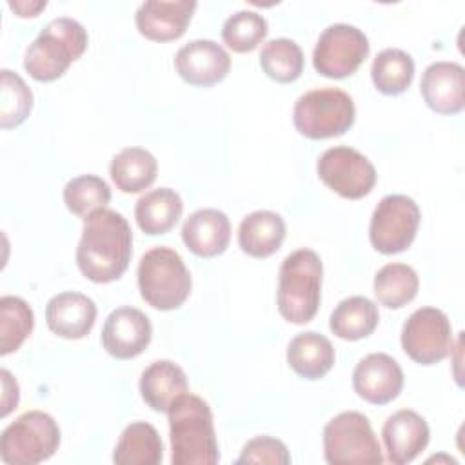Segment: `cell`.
<instances>
[{"label":"cell","mask_w":465,"mask_h":465,"mask_svg":"<svg viewBox=\"0 0 465 465\" xmlns=\"http://www.w3.org/2000/svg\"><path fill=\"white\" fill-rule=\"evenodd\" d=\"M133 254V231L122 213L100 209L84 220L76 247L80 272L94 283L118 280L129 267Z\"/></svg>","instance_id":"obj_1"},{"label":"cell","mask_w":465,"mask_h":465,"mask_svg":"<svg viewBox=\"0 0 465 465\" xmlns=\"http://www.w3.org/2000/svg\"><path fill=\"white\" fill-rule=\"evenodd\" d=\"M171 463L214 465L220 460L209 403L191 392L182 394L167 411Z\"/></svg>","instance_id":"obj_2"},{"label":"cell","mask_w":465,"mask_h":465,"mask_svg":"<svg viewBox=\"0 0 465 465\" xmlns=\"http://www.w3.org/2000/svg\"><path fill=\"white\" fill-rule=\"evenodd\" d=\"M323 265L312 249H296L285 256L278 272L276 303L280 314L296 325L309 323L322 302Z\"/></svg>","instance_id":"obj_3"},{"label":"cell","mask_w":465,"mask_h":465,"mask_svg":"<svg viewBox=\"0 0 465 465\" xmlns=\"http://www.w3.org/2000/svg\"><path fill=\"white\" fill-rule=\"evenodd\" d=\"M89 44L85 27L69 16L53 18L27 45L24 69L38 82L58 80Z\"/></svg>","instance_id":"obj_4"},{"label":"cell","mask_w":465,"mask_h":465,"mask_svg":"<svg viewBox=\"0 0 465 465\" xmlns=\"http://www.w3.org/2000/svg\"><path fill=\"white\" fill-rule=\"evenodd\" d=\"M142 300L158 311H174L191 294L193 278L182 256L165 245L149 249L138 263Z\"/></svg>","instance_id":"obj_5"},{"label":"cell","mask_w":465,"mask_h":465,"mask_svg":"<svg viewBox=\"0 0 465 465\" xmlns=\"http://www.w3.org/2000/svg\"><path fill=\"white\" fill-rule=\"evenodd\" d=\"M356 118L352 98L338 87H322L303 93L292 109L296 131L311 140L345 134Z\"/></svg>","instance_id":"obj_6"},{"label":"cell","mask_w":465,"mask_h":465,"mask_svg":"<svg viewBox=\"0 0 465 465\" xmlns=\"http://www.w3.org/2000/svg\"><path fill=\"white\" fill-rule=\"evenodd\" d=\"M60 427L44 411H27L9 423L0 436V458L7 465H36L60 447Z\"/></svg>","instance_id":"obj_7"},{"label":"cell","mask_w":465,"mask_h":465,"mask_svg":"<svg viewBox=\"0 0 465 465\" xmlns=\"http://www.w3.org/2000/svg\"><path fill=\"white\" fill-rule=\"evenodd\" d=\"M323 454L331 465H380V441L365 414L343 411L323 427Z\"/></svg>","instance_id":"obj_8"},{"label":"cell","mask_w":465,"mask_h":465,"mask_svg":"<svg viewBox=\"0 0 465 465\" xmlns=\"http://www.w3.org/2000/svg\"><path fill=\"white\" fill-rule=\"evenodd\" d=\"M421 213L407 194H387L374 207L369 240L381 254H396L411 247L420 227Z\"/></svg>","instance_id":"obj_9"},{"label":"cell","mask_w":465,"mask_h":465,"mask_svg":"<svg viewBox=\"0 0 465 465\" xmlns=\"http://www.w3.org/2000/svg\"><path fill=\"white\" fill-rule=\"evenodd\" d=\"M401 349L420 365H434L454 349L449 316L436 307L416 309L401 327Z\"/></svg>","instance_id":"obj_10"},{"label":"cell","mask_w":465,"mask_h":465,"mask_svg":"<svg viewBox=\"0 0 465 465\" xmlns=\"http://www.w3.org/2000/svg\"><path fill=\"white\" fill-rule=\"evenodd\" d=\"M369 54V40L351 24L325 27L312 51L314 69L327 78H345L358 71Z\"/></svg>","instance_id":"obj_11"},{"label":"cell","mask_w":465,"mask_h":465,"mask_svg":"<svg viewBox=\"0 0 465 465\" xmlns=\"http://www.w3.org/2000/svg\"><path fill=\"white\" fill-rule=\"evenodd\" d=\"M316 171L320 180L331 191L349 200L367 196L378 180L372 162L360 151L347 145L325 149L316 162Z\"/></svg>","instance_id":"obj_12"},{"label":"cell","mask_w":465,"mask_h":465,"mask_svg":"<svg viewBox=\"0 0 465 465\" xmlns=\"http://www.w3.org/2000/svg\"><path fill=\"white\" fill-rule=\"evenodd\" d=\"M151 320L145 312L129 305L111 311L102 329V345L116 360L140 356L151 343Z\"/></svg>","instance_id":"obj_13"},{"label":"cell","mask_w":465,"mask_h":465,"mask_svg":"<svg viewBox=\"0 0 465 465\" xmlns=\"http://www.w3.org/2000/svg\"><path fill=\"white\" fill-rule=\"evenodd\" d=\"M352 387L361 400L372 405H385L400 396L403 389V371L392 356L371 352L356 363Z\"/></svg>","instance_id":"obj_14"},{"label":"cell","mask_w":465,"mask_h":465,"mask_svg":"<svg viewBox=\"0 0 465 465\" xmlns=\"http://www.w3.org/2000/svg\"><path fill=\"white\" fill-rule=\"evenodd\" d=\"M176 73L196 87H211L222 82L231 69L229 53L214 40H191L174 54Z\"/></svg>","instance_id":"obj_15"},{"label":"cell","mask_w":465,"mask_h":465,"mask_svg":"<svg viewBox=\"0 0 465 465\" xmlns=\"http://www.w3.org/2000/svg\"><path fill=\"white\" fill-rule=\"evenodd\" d=\"M387 460L394 465H405L416 460L430 440L429 423L412 409H400L391 414L381 429Z\"/></svg>","instance_id":"obj_16"},{"label":"cell","mask_w":465,"mask_h":465,"mask_svg":"<svg viewBox=\"0 0 465 465\" xmlns=\"http://www.w3.org/2000/svg\"><path fill=\"white\" fill-rule=\"evenodd\" d=\"M427 107L438 114H458L465 105V69L458 62H434L427 65L420 82Z\"/></svg>","instance_id":"obj_17"},{"label":"cell","mask_w":465,"mask_h":465,"mask_svg":"<svg viewBox=\"0 0 465 465\" xmlns=\"http://www.w3.org/2000/svg\"><path fill=\"white\" fill-rule=\"evenodd\" d=\"M194 9V0H147L136 9V29L153 42L176 40L191 24Z\"/></svg>","instance_id":"obj_18"},{"label":"cell","mask_w":465,"mask_h":465,"mask_svg":"<svg viewBox=\"0 0 465 465\" xmlns=\"http://www.w3.org/2000/svg\"><path fill=\"white\" fill-rule=\"evenodd\" d=\"M96 322V303L82 292L54 294L45 305V323L60 338H85Z\"/></svg>","instance_id":"obj_19"},{"label":"cell","mask_w":465,"mask_h":465,"mask_svg":"<svg viewBox=\"0 0 465 465\" xmlns=\"http://www.w3.org/2000/svg\"><path fill=\"white\" fill-rule=\"evenodd\" d=\"M185 247L200 258H214L229 247L231 222L223 211L207 207L194 211L182 225Z\"/></svg>","instance_id":"obj_20"},{"label":"cell","mask_w":465,"mask_h":465,"mask_svg":"<svg viewBox=\"0 0 465 465\" xmlns=\"http://www.w3.org/2000/svg\"><path fill=\"white\" fill-rule=\"evenodd\" d=\"M138 387L142 400L156 412H167L182 394L189 392L183 369L171 360L149 363L140 376Z\"/></svg>","instance_id":"obj_21"},{"label":"cell","mask_w":465,"mask_h":465,"mask_svg":"<svg viewBox=\"0 0 465 465\" xmlns=\"http://www.w3.org/2000/svg\"><path fill=\"white\" fill-rule=\"evenodd\" d=\"M285 240V220L267 209L252 211L238 227V245L252 258L272 256Z\"/></svg>","instance_id":"obj_22"},{"label":"cell","mask_w":465,"mask_h":465,"mask_svg":"<svg viewBox=\"0 0 465 465\" xmlns=\"http://www.w3.org/2000/svg\"><path fill=\"white\" fill-rule=\"evenodd\" d=\"M336 352L331 340L316 331L296 334L287 345L289 367L305 380L323 378L334 365Z\"/></svg>","instance_id":"obj_23"},{"label":"cell","mask_w":465,"mask_h":465,"mask_svg":"<svg viewBox=\"0 0 465 465\" xmlns=\"http://www.w3.org/2000/svg\"><path fill=\"white\" fill-rule=\"evenodd\" d=\"M183 213V202L174 189L160 187L145 193L134 205L138 227L151 236L169 232Z\"/></svg>","instance_id":"obj_24"},{"label":"cell","mask_w":465,"mask_h":465,"mask_svg":"<svg viewBox=\"0 0 465 465\" xmlns=\"http://www.w3.org/2000/svg\"><path fill=\"white\" fill-rule=\"evenodd\" d=\"M163 458V443L158 430L147 421L129 423L114 447L116 465H158Z\"/></svg>","instance_id":"obj_25"},{"label":"cell","mask_w":465,"mask_h":465,"mask_svg":"<svg viewBox=\"0 0 465 465\" xmlns=\"http://www.w3.org/2000/svg\"><path fill=\"white\" fill-rule=\"evenodd\" d=\"M158 173V162L143 147H125L116 153L109 165V174L116 189L127 194L140 193L153 185Z\"/></svg>","instance_id":"obj_26"},{"label":"cell","mask_w":465,"mask_h":465,"mask_svg":"<svg viewBox=\"0 0 465 465\" xmlns=\"http://www.w3.org/2000/svg\"><path fill=\"white\" fill-rule=\"evenodd\" d=\"M380 322L378 305L367 296H349L341 300L329 318V327L334 336L349 341L367 338L374 332Z\"/></svg>","instance_id":"obj_27"},{"label":"cell","mask_w":465,"mask_h":465,"mask_svg":"<svg viewBox=\"0 0 465 465\" xmlns=\"http://www.w3.org/2000/svg\"><path fill=\"white\" fill-rule=\"evenodd\" d=\"M372 289L381 305L387 309H401L416 298L420 278L407 263H385L374 274Z\"/></svg>","instance_id":"obj_28"},{"label":"cell","mask_w":465,"mask_h":465,"mask_svg":"<svg viewBox=\"0 0 465 465\" xmlns=\"http://www.w3.org/2000/svg\"><path fill=\"white\" fill-rule=\"evenodd\" d=\"M371 78L380 93L387 96L401 94L412 84L414 60L403 49L387 47L372 60Z\"/></svg>","instance_id":"obj_29"},{"label":"cell","mask_w":465,"mask_h":465,"mask_svg":"<svg viewBox=\"0 0 465 465\" xmlns=\"http://www.w3.org/2000/svg\"><path fill=\"white\" fill-rule=\"evenodd\" d=\"M35 327L31 305L20 298L5 294L0 298V354L7 356L20 349Z\"/></svg>","instance_id":"obj_30"},{"label":"cell","mask_w":465,"mask_h":465,"mask_svg":"<svg viewBox=\"0 0 465 465\" xmlns=\"http://www.w3.org/2000/svg\"><path fill=\"white\" fill-rule=\"evenodd\" d=\"M260 65L271 80L291 84L303 71V51L291 38H272L260 51Z\"/></svg>","instance_id":"obj_31"},{"label":"cell","mask_w":465,"mask_h":465,"mask_svg":"<svg viewBox=\"0 0 465 465\" xmlns=\"http://www.w3.org/2000/svg\"><path fill=\"white\" fill-rule=\"evenodd\" d=\"M111 202V187L96 174H80L71 178L64 187L65 207L85 220L93 213L105 209Z\"/></svg>","instance_id":"obj_32"},{"label":"cell","mask_w":465,"mask_h":465,"mask_svg":"<svg viewBox=\"0 0 465 465\" xmlns=\"http://www.w3.org/2000/svg\"><path fill=\"white\" fill-rule=\"evenodd\" d=\"M33 109V91L25 80L11 71H0V125L2 129L18 127Z\"/></svg>","instance_id":"obj_33"},{"label":"cell","mask_w":465,"mask_h":465,"mask_svg":"<svg viewBox=\"0 0 465 465\" xmlns=\"http://www.w3.org/2000/svg\"><path fill=\"white\" fill-rule=\"evenodd\" d=\"M269 25L263 15L243 9L231 15L222 27V40L234 53L254 51L267 36Z\"/></svg>","instance_id":"obj_34"},{"label":"cell","mask_w":465,"mask_h":465,"mask_svg":"<svg viewBox=\"0 0 465 465\" xmlns=\"http://www.w3.org/2000/svg\"><path fill=\"white\" fill-rule=\"evenodd\" d=\"M236 463H271V465H289L291 454L285 443L272 436H256L249 440Z\"/></svg>","instance_id":"obj_35"},{"label":"cell","mask_w":465,"mask_h":465,"mask_svg":"<svg viewBox=\"0 0 465 465\" xmlns=\"http://www.w3.org/2000/svg\"><path fill=\"white\" fill-rule=\"evenodd\" d=\"M0 378H2V405H0V416L5 418L9 416L16 405H18V400H20V389H18V383L16 380L13 378V374L7 371V369H2L0 371Z\"/></svg>","instance_id":"obj_36"},{"label":"cell","mask_w":465,"mask_h":465,"mask_svg":"<svg viewBox=\"0 0 465 465\" xmlns=\"http://www.w3.org/2000/svg\"><path fill=\"white\" fill-rule=\"evenodd\" d=\"M7 5L22 18H27V16H38L40 11H44L47 7V2L45 0H9Z\"/></svg>","instance_id":"obj_37"}]
</instances>
